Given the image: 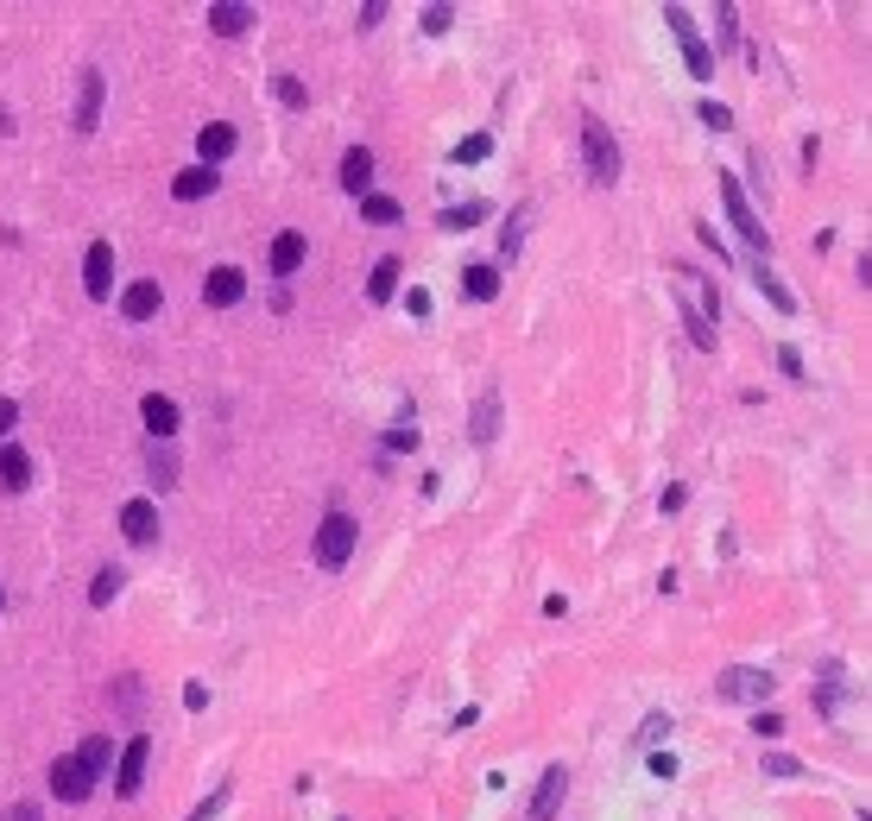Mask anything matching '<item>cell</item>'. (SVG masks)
Wrapping results in <instances>:
<instances>
[{
    "label": "cell",
    "mask_w": 872,
    "mask_h": 821,
    "mask_svg": "<svg viewBox=\"0 0 872 821\" xmlns=\"http://www.w3.org/2000/svg\"><path fill=\"white\" fill-rule=\"evenodd\" d=\"M304 254H310V247H304V234H298V228H284L279 240H272V259H266V266H272L279 279H291V272L304 266Z\"/></svg>",
    "instance_id": "20"
},
{
    "label": "cell",
    "mask_w": 872,
    "mask_h": 821,
    "mask_svg": "<svg viewBox=\"0 0 872 821\" xmlns=\"http://www.w3.org/2000/svg\"><path fill=\"white\" fill-rule=\"evenodd\" d=\"M399 272H405L399 259H380V266H373V279H367V297H373V304H392V291H399Z\"/></svg>",
    "instance_id": "23"
},
{
    "label": "cell",
    "mask_w": 872,
    "mask_h": 821,
    "mask_svg": "<svg viewBox=\"0 0 872 821\" xmlns=\"http://www.w3.org/2000/svg\"><path fill=\"white\" fill-rule=\"evenodd\" d=\"M683 323H690V341H695V348H715V329H708V316H702L690 297H683Z\"/></svg>",
    "instance_id": "30"
},
{
    "label": "cell",
    "mask_w": 872,
    "mask_h": 821,
    "mask_svg": "<svg viewBox=\"0 0 872 821\" xmlns=\"http://www.w3.org/2000/svg\"><path fill=\"white\" fill-rule=\"evenodd\" d=\"M481 215H488V203H462V209H443L436 222H443V228H449V234H462V228H474Z\"/></svg>",
    "instance_id": "29"
},
{
    "label": "cell",
    "mask_w": 872,
    "mask_h": 821,
    "mask_svg": "<svg viewBox=\"0 0 872 821\" xmlns=\"http://www.w3.org/2000/svg\"><path fill=\"white\" fill-rule=\"evenodd\" d=\"M114 701H121L127 715H139V683H133V676H121V683H114Z\"/></svg>",
    "instance_id": "38"
},
{
    "label": "cell",
    "mask_w": 872,
    "mask_h": 821,
    "mask_svg": "<svg viewBox=\"0 0 872 821\" xmlns=\"http://www.w3.org/2000/svg\"><path fill=\"white\" fill-rule=\"evenodd\" d=\"M146 765H153V740H146V733H133V740L121 745V758H114V790H121V796H139V784H146Z\"/></svg>",
    "instance_id": "5"
},
{
    "label": "cell",
    "mask_w": 872,
    "mask_h": 821,
    "mask_svg": "<svg viewBox=\"0 0 872 821\" xmlns=\"http://www.w3.org/2000/svg\"><path fill=\"white\" fill-rule=\"evenodd\" d=\"M563 790H569V771L563 765H550L538 777V796H532V821H550L557 809H563Z\"/></svg>",
    "instance_id": "12"
},
{
    "label": "cell",
    "mask_w": 872,
    "mask_h": 821,
    "mask_svg": "<svg viewBox=\"0 0 872 821\" xmlns=\"http://www.w3.org/2000/svg\"><path fill=\"white\" fill-rule=\"evenodd\" d=\"M234 146H241V139H234V127H228V121H209V127L197 133V153H203V165H209V171H215V165H222V158L234 153Z\"/></svg>",
    "instance_id": "19"
},
{
    "label": "cell",
    "mask_w": 872,
    "mask_h": 821,
    "mask_svg": "<svg viewBox=\"0 0 872 821\" xmlns=\"http://www.w3.org/2000/svg\"><path fill=\"white\" fill-rule=\"evenodd\" d=\"M752 733H759V740H778V733H784V715L759 708V715H752Z\"/></svg>",
    "instance_id": "34"
},
{
    "label": "cell",
    "mask_w": 872,
    "mask_h": 821,
    "mask_svg": "<svg viewBox=\"0 0 872 821\" xmlns=\"http://www.w3.org/2000/svg\"><path fill=\"white\" fill-rule=\"evenodd\" d=\"M158 304H165V291H158L153 279H139V284H127V291H121V316H127V323H153Z\"/></svg>",
    "instance_id": "11"
},
{
    "label": "cell",
    "mask_w": 872,
    "mask_h": 821,
    "mask_svg": "<svg viewBox=\"0 0 872 821\" xmlns=\"http://www.w3.org/2000/svg\"><path fill=\"white\" fill-rule=\"evenodd\" d=\"M77 765L89 771V784H96V777H108V765H114V745H108V733H89V740L77 745Z\"/></svg>",
    "instance_id": "21"
},
{
    "label": "cell",
    "mask_w": 872,
    "mask_h": 821,
    "mask_svg": "<svg viewBox=\"0 0 872 821\" xmlns=\"http://www.w3.org/2000/svg\"><path fill=\"white\" fill-rule=\"evenodd\" d=\"M765 777H803V765H796V758H784V752H771V758H765Z\"/></svg>",
    "instance_id": "39"
},
{
    "label": "cell",
    "mask_w": 872,
    "mask_h": 821,
    "mask_svg": "<svg viewBox=\"0 0 872 821\" xmlns=\"http://www.w3.org/2000/svg\"><path fill=\"white\" fill-rule=\"evenodd\" d=\"M360 222H373V228H392V222H405V209L392 203V196H360Z\"/></svg>",
    "instance_id": "24"
},
{
    "label": "cell",
    "mask_w": 872,
    "mask_h": 821,
    "mask_svg": "<svg viewBox=\"0 0 872 821\" xmlns=\"http://www.w3.org/2000/svg\"><path fill=\"white\" fill-rule=\"evenodd\" d=\"M146 474H153V487H158V493H165V487H178V456L153 442V456H146Z\"/></svg>",
    "instance_id": "26"
},
{
    "label": "cell",
    "mask_w": 872,
    "mask_h": 821,
    "mask_svg": "<svg viewBox=\"0 0 872 821\" xmlns=\"http://www.w3.org/2000/svg\"><path fill=\"white\" fill-rule=\"evenodd\" d=\"M651 777H664V784H670V777H677V758H670V752H658V758H651Z\"/></svg>",
    "instance_id": "45"
},
{
    "label": "cell",
    "mask_w": 872,
    "mask_h": 821,
    "mask_svg": "<svg viewBox=\"0 0 872 821\" xmlns=\"http://www.w3.org/2000/svg\"><path fill=\"white\" fill-rule=\"evenodd\" d=\"M385 449H392V456L417 449V424H392V430H385Z\"/></svg>",
    "instance_id": "32"
},
{
    "label": "cell",
    "mask_w": 872,
    "mask_h": 821,
    "mask_svg": "<svg viewBox=\"0 0 872 821\" xmlns=\"http://www.w3.org/2000/svg\"><path fill=\"white\" fill-rule=\"evenodd\" d=\"M462 291L474 304H493V297H500V272H493L488 259H481V266H462Z\"/></svg>",
    "instance_id": "22"
},
{
    "label": "cell",
    "mask_w": 872,
    "mask_h": 821,
    "mask_svg": "<svg viewBox=\"0 0 872 821\" xmlns=\"http://www.w3.org/2000/svg\"><path fill=\"white\" fill-rule=\"evenodd\" d=\"M121 582H127V569H96V582H89V607H108V600H114V594H121Z\"/></svg>",
    "instance_id": "25"
},
{
    "label": "cell",
    "mask_w": 872,
    "mask_h": 821,
    "mask_svg": "<svg viewBox=\"0 0 872 821\" xmlns=\"http://www.w3.org/2000/svg\"><path fill=\"white\" fill-rule=\"evenodd\" d=\"M752 284H759V291H765V297H771V304H778V310H784V316H791V310H796V297H791V291H784V284H778V279H771V272H765V259L752 266Z\"/></svg>",
    "instance_id": "28"
},
{
    "label": "cell",
    "mask_w": 872,
    "mask_h": 821,
    "mask_svg": "<svg viewBox=\"0 0 872 821\" xmlns=\"http://www.w3.org/2000/svg\"><path fill=\"white\" fill-rule=\"evenodd\" d=\"M13 424H20V405H13V398H0V442L13 437Z\"/></svg>",
    "instance_id": "40"
},
{
    "label": "cell",
    "mask_w": 872,
    "mask_h": 821,
    "mask_svg": "<svg viewBox=\"0 0 872 821\" xmlns=\"http://www.w3.org/2000/svg\"><path fill=\"white\" fill-rule=\"evenodd\" d=\"M488 153H493V139H488V133H468L462 146H456V165H481Z\"/></svg>",
    "instance_id": "31"
},
{
    "label": "cell",
    "mask_w": 872,
    "mask_h": 821,
    "mask_svg": "<svg viewBox=\"0 0 872 821\" xmlns=\"http://www.w3.org/2000/svg\"><path fill=\"white\" fill-rule=\"evenodd\" d=\"M272 95H279L284 108H304V102H310V95H304V82H298V77H279V82H272Z\"/></svg>",
    "instance_id": "33"
},
{
    "label": "cell",
    "mask_w": 872,
    "mask_h": 821,
    "mask_svg": "<svg viewBox=\"0 0 872 821\" xmlns=\"http://www.w3.org/2000/svg\"><path fill=\"white\" fill-rule=\"evenodd\" d=\"M32 487V456L20 442H0V493H26Z\"/></svg>",
    "instance_id": "13"
},
{
    "label": "cell",
    "mask_w": 872,
    "mask_h": 821,
    "mask_svg": "<svg viewBox=\"0 0 872 821\" xmlns=\"http://www.w3.org/2000/svg\"><path fill=\"white\" fill-rule=\"evenodd\" d=\"M380 20H385V7H380V0H367V7H360V32H373Z\"/></svg>",
    "instance_id": "44"
},
{
    "label": "cell",
    "mask_w": 872,
    "mask_h": 821,
    "mask_svg": "<svg viewBox=\"0 0 872 821\" xmlns=\"http://www.w3.org/2000/svg\"><path fill=\"white\" fill-rule=\"evenodd\" d=\"M102 70H82V95H77V133H96L102 127Z\"/></svg>",
    "instance_id": "15"
},
{
    "label": "cell",
    "mask_w": 872,
    "mask_h": 821,
    "mask_svg": "<svg viewBox=\"0 0 872 821\" xmlns=\"http://www.w3.org/2000/svg\"><path fill=\"white\" fill-rule=\"evenodd\" d=\"M720 203H727V222L740 228V240H746V247H759V259H765L771 254V234H765V222H759V209L746 203L740 178H720Z\"/></svg>",
    "instance_id": "1"
},
{
    "label": "cell",
    "mask_w": 872,
    "mask_h": 821,
    "mask_svg": "<svg viewBox=\"0 0 872 821\" xmlns=\"http://www.w3.org/2000/svg\"><path fill=\"white\" fill-rule=\"evenodd\" d=\"M121 531H127V543H153L158 538V506L153 499H127V506H121Z\"/></svg>",
    "instance_id": "14"
},
{
    "label": "cell",
    "mask_w": 872,
    "mask_h": 821,
    "mask_svg": "<svg viewBox=\"0 0 872 821\" xmlns=\"http://www.w3.org/2000/svg\"><path fill=\"white\" fill-rule=\"evenodd\" d=\"M139 417H146L153 442H171V437H178V424H183L178 398H165V392H146V398H139Z\"/></svg>",
    "instance_id": "8"
},
{
    "label": "cell",
    "mask_w": 872,
    "mask_h": 821,
    "mask_svg": "<svg viewBox=\"0 0 872 821\" xmlns=\"http://www.w3.org/2000/svg\"><path fill=\"white\" fill-rule=\"evenodd\" d=\"M247 26H254V7H241V0H215V7H209V32H222V38H241Z\"/></svg>",
    "instance_id": "18"
},
{
    "label": "cell",
    "mask_w": 872,
    "mask_h": 821,
    "mask_svg": "<svg viewBox=\"0 0 872 821\" xmlns=\"http://www.w3.org/2000/svg\"><path fill=\"white\" fill-rule=\"evenodd\" d=\"M456 26V7H424V32H449Z\"/></svg>",
    "instance_id": "36"
},
{
    "label": "cell",
    "mask_w": 872,
    "mask_h": 821,
    "mask_svg": "<svg viewBox=\"0 0 872 821\" xmlns=\"http://www.w3.org/2000/svg\"><path fill=\"white\" fill-rule=\"evenodd\" d=\"M664 733H670V715H651V720L639 727V740H664Z\"/></svg>",
    "instance_id": "41"
},
{
    "label": "cell",
    "mask_w": 872,
    "mask_h": 821,
    "mask_svg": "<svg viewBox=\"0 0 872 821\" xmlns=\"http://www.w3.org/2000/svg\"><path fill=\"white\" fill-rule=\"evenodd\" d=\"M702 127L727 133V127H734V114H727V108H720V102H702Z\"/></svg>",
    "instance_id": "37"
},
{
    "label": "cell",
    "mask_w": 872,
    "mask_h": 821,
    "mask_svg": "<svg viewBox=\"0 0 872 821\" xmlns=\"http://www.w3.org/2000/svg\"><path fill=\"white\" fill-rule=\"evenodd\" d=\"M82 291H89L96 304L114 291V247H108V240H89V254H82Z\"/></svg>",
    "instance_id": "7"
},
{
    "label": "cell",
    "mask_w": 872,
    "mask_h": 821,
    "mask_svg": "<svg viewBox=\"0 0 872 821\" xmlns=\"http://www.w3.org/2000/svg\"><path fill=\"white\" fill-rule=\"evenodd\" d=\"M582 158H589V178L594 183H614L619 178V146H614V133H607V121H582Z\"/></svg>",
    "instance_id": "2"
},
{
    "label": "cell",
    "mask_w": 872,
    "mask_h": 821,
    "mask_svg": "<svg viewBox=\"0 0 872 821\" xmlns=\"http://www.w3.org/2000/svg\"><path fill=\"white\" fill-rule=\"evenodd\" d=\"M52 790L64 796V802H89V790H96V784H89V771L77 765V752H64V758L52 765Z\"/></svg>",
    "instance_id": "10"
},
{
    "label": "cell",
    "mask_w": 872,
    "mask_h": 821,
    "mask_svg": "<svg viewBox=\"0 0 872 821\" xmlns=\"http://www.w3.org/2000/svg\"><path fill=\"white\" fill-rule=\"evenodd\" d=\"M215 183H222V171L190 165V171H178V178H171V196H178V203H203V196H215Z\"/></svg>",
    "instance_id": "16"
},
{
    "label": "cell",
    "mask_w": 872,
    "mask_h": 821,
    "mask_svg": "<svg viewBox=\"0 0 872 821\" xmlns=\"http://www.w3.org/2000/svg\"><path fill=\"white\" fill-rule=\"evenodd\" d=\"M715 32H720V45H734V38H740V13H734V7H720V13H715Z\"/></svg>",
    "instance_id": "35"
},
{
    "label": "cell",
    "mask_w": 872,
    "mask_h": 821,
    "mask_svg": "<svg viewBox=\"0 0 872 821\" xmlns=\"http://www.w3.org/2000/svg\"><path fill=\"white\" fill-rule=\"evenodd\" d=\"M778 367H784L791 380H803V355H796V348H778Z\"/></svg>",
    "instance_id": "42"
},
{
    "label": "cell",
    "mask_w": 872,
    "mask_h": 821,
    "mask_svg": "<svg viewBox=\"0 0 872 821\" xmlns=\"http://www.w3.org/2000/svg\"><path fill=\"white\" fill-rule=\"evenodd\" d=\"M7 821H45V809H38V802H13V809H7Z\"/></svg>",
    "instance_id": "43"
},
{
    "label": "cell",
    "mask_w": 872,
    "mask_h": 821,
    "mask_svg": "<svg viewBox=\"0 0 872 821\" xmlns=\"http://www.w3.org/2000/svg\"><path fill=\"white\" fill-rule=\"evenodd\" d=\"M0 607H7V588H0Z\"/></svg>",
    "instance_id": "46"
},
{
    "label": "cell",
    "mask_w": 872,
    "mask_h": 821,
    "mask_svg": "<svg viewBox=\"0 0 872 821\" xmlns=\"http://www.w3.org/2000/svg\"><path fill=\"white\" fill-rule=\"evenodd\" d=\"M241 297H247V272H241V266H215V272L203 279V304L234 310Z\"/></svg>",
    "instance_id": "9"
},
{
    "label": "cell",
    "mask_w": 872,
    "mask_h": 821,
    "mask_svg": "<svg viewBox=\"0 0 872 821\" xmlns=\"http://www.w3.org/2000/svg\"><path fill=\"white\" fill-rule=\"evenodd\" d=\"M342 190H348V196H367V190H373V153H367V146L342 153Z\"/></svg>",
    "instance_id": "17"
},
{
    "label": "cell",
    "mask_w": 872,
    "mask_h": 821,
    "mask_svg": "<svg viewBox=\"0 0 872 821\" xmlns=\"http://www.w3.org/2000/svg\"><path fill=\"white\" fill-rule=\"evenodd\" d=\"M664 26L677 32V45H683V57H690V77H715V52L702 45V32H695V20H690V7H664Z\"/></svg>",
    "instance_id": "4"
},
{
    "label": "cell",
    "mask_w": 872,
    "mask_h": 821,
    "mask_svg": "<svg viewBox=\"0 0 872 821\" xmlns=\"http://www.w3.org/2000/svg\"><path fill=\"white\" fill-rule=\"evenodd\" d=\"M468 430H474V442H493L500 437V398H481V405H474V424H468Z\"/></svg>",
    "instance_id": "27"
},
{
    "label": "cell",
    "mask_w": 872,
    "mask_h": 821,
    "mask_svg": "<svg viewBox=\"0 0 872 821\" xmlns=\"http://www.w3.org/2000/svg\"><path fill=\"white\" fill-rule=\"evenodd\" d=\"M771 670H752V664H740V670H727V676H715V695L720 701H765L771 695Z\"/></svg>",
    "instance_id": "6"
},
{
    "label": "cell",
    "mask_w": 872,
    "mask_h": 821,
    "mask_svg": "<svg viewBox=\"0 0 872 821\" xmlns=\"http://www.w3.org/2000/svg\"><path fill=\"white\" fill-rule=\"evenodd\" d=\"M355 538H360V525L348 513H329L323 525H316V563L323 569H342L348 556H355Z\"/></svg>",
    "instance_id": "3"
}]
</instances>
